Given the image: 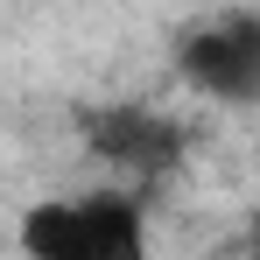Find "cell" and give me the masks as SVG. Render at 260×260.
Segmentation results:
<instances>
[{
	"label": "cell",
	"mask_w": 260,
	"mask_h": 260,
	"mask_svg": "<svg viewBox=\"0 0 260 260\" xmlns=\"http://www.w3.org/2000/svg\"><path fill=\"white\" fill-rule=\"evenodd\" d=\"M183 85L218 106H260V14H218L176 49Z\"/></svg>",
	"instance_id": "7a4b0ae2"
},
{
	"label": "cell",
	"mask_w": 260,
	"mask_h": 260,
	"mask_svg": "<svg viewBox=\"0 0 260 260\" xmlns=\"http://www.w3.org/2000/svg\"><path fill=\"white\" fill-rule=\"evenodd\" d=\"M21 260H148V211L134 190L49 197L21 218Z\"/></svg>",
	"instance_id": "6da1fadb"
},
{
	"label": "cell",
	"mask_w": 260,
	"mask_h": 260,
	"mask_svg": "<svg viewBox=\"0 0 260 260\" xmlns=\"http://www.w3.org/2000/svg\"><path fill=\"white\" fill-rule=\"evenodd\" d=\"M85 141L99 162H113L120 176H162L183 162V127L155 106H106L85 113Z\"/></svg>",
	"instance_id": "3957f363"
}]
</instances>
